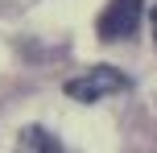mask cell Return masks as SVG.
I'll use <instances>...</instances> for the list:
<instances>
[{
  "instance_id": "1",
  "label": "cell",
  "mask_w": 157,
  "mask_h": 153,
  "mask_svg": "<svg viewBox=\"0 0 157 153\" xmlns=\"http://www.w3.org/2000/svg\"><path fill=\"white\" fill-rule=\"evenodd\" d=\"M128 79L116 71V66H91L87 75H78V79L66 83V95L78 99V104H95V99L103 95H116V91H124Z\"/></svg>"
},
{
  "instance_id": "2",
  "label": "cell",
  "mask_w": 157,
  "mask_h": 153,
  "mask_svg": "<svg viewBox=\"0 0 157 153\" xmlns=\"http://www.w3.org/2000/svg\"><path fill=\"white\" fill-rule=\"evenodd\" d=\"M141 8H145V0H112L99 13V37L103 41L128 37V33L136 29V21H141Z\"/></svg>"
},
{
  "instance_id": "3",
  "label": "cell",
  "mask_w": 157,
  "mask_h": 153,
  "mask_svg": "<svg viewBox=\"0 0 157 153\" xmlns=\"http://www.w3.org/2000/svg\"><path fill=\"white\" fill-rule=\"evenodd\" d=\"M17 153H62V145H58L46 128H37V124H33V128L21 132V145H17Z\"/></svg>"
},
{
  "instance_id": "4",
  "label": "cell",
  "mask_w": 157,
  "mask_h": 153,
  "mask_svg": "<svg viewBox=\"0 0 157 153\" xmlns=\"http://www.w3.org/2000/svg\"><path fill=\"white\" fill-rule=\"evenodd\" d=\"M153 41H157V8H153Z\"/></svg>"
}]
</instances>
